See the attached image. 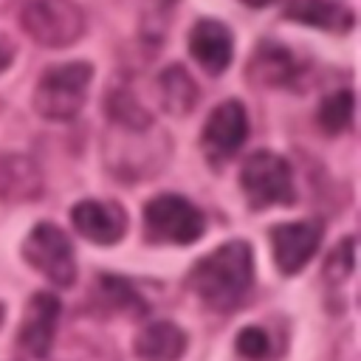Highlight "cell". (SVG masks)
<instances>
[{"label":"cell","instance_id":"obj_1","mask_svg":"<svg viewBox=\"0 0 361 361\" xmlns=\"http://www.w3.org/2000/svg\"><path fill=\"white\" fill-rule=\"evenodd\" d=\"M189 285L212 310H234L254 285V251L243 240H228L195 262Z\"/></svg>","mask_w":361,"mask_h":361},{"label":"cell","instance_id":"obj_2","mask_svg":"<svg viewBox=\"0 0 361 361\" xmlns=\"http://www.w3.org/2000/svg\"><path fill=\"white\" fill-rule=\"evenodd\" d=\"M93 68L87 62H62L42 71L34 87V110L48 121H71L87 102Z\"/></svg>","mask_w":361,"mask_h":361},{"label":"cell","instance_id":"obj_3","mask_svg":"<svg viewBox=\"0 0 361 361\" xmlns=\"http://www.w3.org/2000/svg\"><path fill=\"white\" fill-rule=\"evenodd\" d=\"M20 25L42 48H68L85 34L87 20L76 0H25Z\"/></svg>","mask_w":361,"mask_h":361},{"label":"cell","instance_id":"obj_4","mask_svg":"<svg viewBox=\"0 0 361 361\" xmlns=\"http://www.w3.org/2000/svg\"><path fill=\"white\" fill-rule=\"evenodd\" d=\"M240 189L257 212L268 206H288L293 203L290 164L271 149H257L240 166Z\"/></svg>","mask_w":361,"mask_h":361},{"label":"cell","instance_id":"obj_5","mask_svg":"<svg viewBox=\"0 0 361 361\" xmlns=\"http://www.w3.org/2000/svg\"><path fill=\"white\" fill-rule=\"evenodd\" d=\"M144 228L152 243L189 245L206 231L203 212L180 195H158L144 206Z\"/></svg>","mask_w":361,"mask_h":361},{"label":"cell","instance_id":"obj_6","mask_svg":"<svg viewBox=\"0 0 361 361\" xmlns=\"http://www.w3.org/2000/svg\"><path fill=\"white\" fill-rule=\"evenodd\" d=\"M23 259L48 282L68 288L76 282V254L56 223H37L23 240Z\"/></svg>","mask_w":361,"mask_h":361},{"label":"cell","instance_id":"obj_7","mask_svg":"<svg viewBox=\"0 0 361 361\" xmlns=\"http://www.w3.org/2000/svg\"><path fill=\"white\" fill-rule=\"evenodd\" d=\"M322 223L319 220H296V223H279L271 228V251L274 262L285 276L299 274L316 254L322 243Z\"/></svg>","mask_w":361,"mask_h":361},{"label":"cell","instance_id":"obj_8","mask_svg":"<svg viewBox=\"0 0 361 361\" xmlns=\"http://www.w3.org/2000/svg\"><path fill=\"white\" fill-rule=\"evenodd\" d=\"M248 130H251V124H248V113H245L243 102L226 99L212 110V116L206 118L200 135H203L206 152L214 161H226L245 144Z\"/></svg>","mask_w":361,"mask_h":361},{"label":"cell","instance_id":"obj_9","mask_svg":"<svg viewBox=\"0 0 361 361\" xmlns=\"http://www.w3.org/2000/svg\"><path fill=\"white\" fill-rule=\"evenodd\" d=\"M59 313H62V305L54 293H45V290L34 293L28 307H25V316L20 322V330H17V347L23 353H28L31 358L51 355Z\"/></svg>","mask_w":361,"mask_h":361},{"label":"cell","instance_id":"obj_10","mask_svg":"<svg viewBox=\"0 0 361 361\" xmlns=\"http://www.w3.org/2000/svg\"><path fill=\"white\" fill-rule=\"evenodd\" d=\"M73 228L96 243V245H113L127 234V212L116 200H79L71 209Z\"/></svg>","mask_w":361,"mask_h":361},{"label":"cell","instance_id":"obj_11","mask_svg":"<svg viewBox=\"0 0 361 361\" xmlns=\"http://www.w3.org/2000/svg\"><path fill=\"white\" fill-rule=\"evenodd\" d=\"M189 54L192 59L212 76L223 73L234 56V34L226 23L203 17L189 31Z\"/></svg>","mask_w":361,"mask_h":361},{"label":"cell","instance_id":"obj_12","mask_svg":"<svg viewBox=\"0 0 361 361\" xmlns=\"http://www.w3.org/2000/svg\"><path fill=\"white\" fill-rule=\"evenodd\" d=\"M45 178L39 166L20 152H0V200L3 203H31L42 195Z\"/></svg>","mask_w":361,"mask_h":361},{"label":"cell","instance_id":"obj_13","mask_svg":"<svg viewBox=\"0 0 361 361\" xmlns=\"http://www.w3.org/2000/svg\"><path fill=\"white\" fill-rule=\"evenodd\" d=\"M135 355L144 361H178L186 353V333L166 322H149L138 336H135Z\"/></svg>","mask_w":361,"mask_h":361},{"label":"cell","instance_id":"obj_14","mask_svg":"<svg viewBox=\"0 0 361 361\" xmlns=\"http://www.w3.org/2000/svg\"><path fill=\"white\" fill-rule=\"evenodd\" d=\"M293 76H296V59L288 48L276 42H262L248 62V79L259 87H282L290 85Z\"/></svg>","mask_w":361,"mask_h":361},{"label":"cell","instance_id":"obj_15","mask_svg":"<svg viewBox=\"0 0 361 361\" xmlns=\"http://www.w3.org/2000/svg\"><path fill=\"white\" fill-rule=\"evenodd\" d=\"M158 99L166 113L189 116L200 99V90L183 65H169L158 73Z\"/></svg>","mask_w":361,"mask_h":361},{"label":"cell","instance_id":"obj_16","mask_svg":"<svg viewBox=\"0 0 361 361\" xmlns=\"http://www.w3.org/2000/svg\"><path fill=\"white\" fill-rule=\"evenodd\" d=\"M285 17L302 23V25L322 28V31H347L355 20L350 8H344L341 3H333V0H288Z\"/></svg>","mask_w":361,"mask_h":361},{"label":"cell","instance_id":"obj_17","mask_svg":"<svg viewBox=\"0 0 361 361\" xmlns=\"http://www.w3.org/2000/svg\"><path fill=\"white\" fill-rule=\"evenodd\" d=\"M104 113H107V121L113 127H130V130H144V127H152V116L147 113V107L124 87H110L107 96H104Z\"/></svg>","mask_w":361,"mask_h":361},{"label":"cell","instance_id":"obj_18","mask_svg":"<svg viewBox=\"0 0 361 361\" xmlns=\"http://www.w3.org/2000/svg\"><path fill=\"white\" fill-rule=\"evenodd\" d=\"M353 113H355L353 90H336L319 104V127L330 135H338L353 124Z\"/></svg>","mask_w":361,"mask_h":361},{"label":"cell","instance_id":"obj_19","mask_svg":"<svg viewBox=\"0 0 361 361\" xmlns=\"http://www.w3.org/2000/svg\"><path fill=\"white\" fill-rule=\"evenodd\" d=\"M355 271V237H344L324 262V279L333 288H341L347 279H353Z\"/></svg>","mask_w":361,"mask_h":361},{"label":"cell","instance_id":"obj_20","mask_svg":"<svg viewBox=\"0 0 361 361\" xmlns=\"http://www.w3.org/2000/svg\"><path fill=\"white\" fill-rule=\"evenodd\" d=\"M237 353L243 358H248V361H268V355H271V336L262 327H257V324L243 327L237 333Z\"/></svg>","mask_w":361,"mask_h":361},{"label":"cell","instance_id":"obj_21","mask_svg":"<svg viewBox=\"0 0 361 361\" xmlns=\"http://www.w3.org/2000/svg\"><path fill=\"white\" fill-rule=\"evenodd\" d=\"M99 282H102V293H104L116 307H130V310H135V313L144 310L141 296L133 290V285H130L127 279H121V276H102Z\"/></svg>","mask_w":361,"mask_h":361},{"label":"cell","instance_id":"obj_22","mask_svg":"<svg viewBox=\"0 0 361 361\" xmlns=\"http://www.w3.org/2000/svg\"><path fill=\"white\" fill-rule=\"evenodd\" d=\"M11 56H14V48H11V42H8V37L0 31V71L11 62Z\"/></svg>","mask_w":361,"mask_h":361},{"label":"cell","instance_id":"obj_23","mask_svg":"<svg viewBox=\"0 0 361 361\" xmlns=\"http://www.w3.org/2000/svg\"><path fill=\"white\" fill-rule=\"evenodd\" d=\"M240 3H245V6H251V8H262V6H268V3H274V0H240Z\"/></svg>","mask_w":361,"mask_h":361},{"label":"cell","instance_id":"obj_24","mask_svg":"<svg viewBox=\"0 0 361 361\" xmlns=\"http://www.w3.org/2000/svg\"><path fill=\"white\" fill-rule=\"evenodd\" d=\"M3 313H6V307H3V302H0V324H3Z\"/></svg>","mask_w":361,"mask_h":361}]
</instances>
